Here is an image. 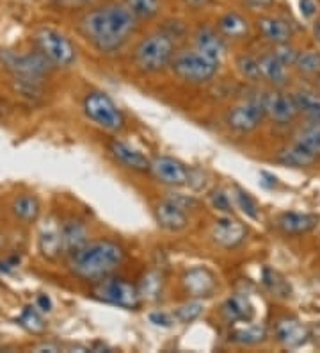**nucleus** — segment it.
Wrapping results in <instances>:
<instances>
[{
    "label": "nucleus",
    "mask_w": 320,
    "mask_h": 353,
    "mask_svg": "<svg viewBox=\"0 0 320 353\" xmlns=\"http://www.w3.org/2000/svg\"><path fill=\"white\" fill-rule=\"evenodd\" d=\"M137 29V20L125 4H103L78 20V30L102 54L121 50Z\"/></svg>",
    "instance_id": "obj_1"
},
{
    "label": "nucleus",
    "mask_w": 320,
    "mask_h": 353,
    "mask_svg": "<svg viewBox=\"0 0 320 353\" xmlns=\"http://www.w3.org/2000/svg\"><path fill=\"white\" fill-rule=\"evenodd\" d=\"M125 250L109 239L85 243L77 252L70 254V270L85 282H100L111 276L123 264Z\"/></svg>",
    "instance_id": "obj_2"
},
{
    "label": "nucleus",
    "mask_w": 320,
    "mask_h": 353,
    "mask_svg": "<svg viewBox=\"0 0 320 353\" xmlns=\"http://www.w3.org/2000/svg\"><path fill=\"white\" fill-rule=\"evenodd\" d=\"M176 54L175 39L166 32H153L142 38L134 48V63L142 74H160Z\"/></svg>",
    "instance_id": "obj_3"
},
{
    "label": "nucleus",
    "mask_w": 320,
    "mask_h": 353,
    "mask_svg": "<svg viewBox=\"0 0 320 353\" xmlns=\"http://www.w3.org/2000/svg\"><path fill=\"white\" fill-rule=\"evenodd\" d=\"M219 66L221 61L212 59L196 48H192V50L176 52L169 68L180 81L189 84H205L217 75Z\"/></svg>",
    "instance_id": "obj_4"
},
{
    "label": "nucleus",
    "mask_w": 320,
    "mask_h": 353,
    "mask_svg": "<svg viewBox=\"0 0 320 353\" xmlns=\"http://www.w3.org/2000/svg\"><path fill=\"white\" fill-rule=\"evenodd\" d=\"M85 117L93 121L94 125L107 132H120L125 127V117L120 108L116 105L111 97L103 93V91H91L84 99Z\"/></svg>",
    "instance_id": "obj_5"
},
{
    "label": "nucleus",
    "mask_w": 320,
    "mask_h": 353,
    "mask_svg": "<svg viewBox=\"0 0 320 353\" xmlns=\"http://www.w3.org/2000/svg\"><path fill=\"white\" fill-rule=\"evenodd\" d=\"M0 63L17 77V81L39 82L50 74L52 65L41 52L38 54H17L11 50H0Z\"/></svg>",
    "instance_id": "obj_6"
},
{
    "label": "nucleus",
    "mask_w": 320,
    "mask_h": 353,
    "mask_svg": "<svg viewBox=\"0 0 320 353\" xmlns=\"http://www.w3.org/2000/svg\"><path fill=\"white\" fill-rule=\"evenodd\" d=\"M36 45L43 56L50 61L52 66L70 68L77 61V50L72 41L56 29H48V27L39 29L36 32Z\"/></svg>",
    "instance_id": "obj_7"
},
{
    "label": "nucleus",
    "mask_w": 320,
    "mask_h": 353,
    "mask_svg": "<svg viewBox=\"0 0 320 353\" xmlns=\"http://www.w3.org/2000/svg\"><path fill=\"white\" fill-rule=\"evenodd\" d=\"M94 296L111 305L121 307V309L136 310L141 307V293L134 284L125 279L107 276L100 280L94 288Z\"/></svg>",
    "instance_id": "obj_8"
},
{
    "label": "nucleus",
    "mask_w": 320,
    "mask_h": 353,
    "mask_svg": "<svg viewBox=\"0 0 320 353\" xmlns=\"http://www.w3.org/2000/svg\"><path fill=\"white\" fill-rule=\"evenodd\" d=\"M265 114L277 127L292 125L299 117L297 105H295L294 95L281 91V88H276L274 91H267L262 95Z\"/></svg>",
    "instance_id": "obj_9"
},
{
    "label": "nucleus",
    "mask_w": 320,
    "mask_h": 353,
    "mask_svg": "<svg viewBox=\"0 0 320 353\" xmlns=\"http://www.w3.org/2000/svg\"><path fill=\"white\" fill-rule=\"evenodd\" d=\"M267 118L264 102L260 99H251L239 103L226 114V123L231 130L239 134H249L256 130Z\"/></svg>",
    "instance_id": "obj_10"
},
{
    "label": "nucleus",
    "mask_w": 320,
    "mask_h": 353,
    "mask_svg": "<svg viewBox=\"0 0 320 353\" xmlns=\"http://www.w3.org/2000/svg\"><path fill=\"white\" fill-rule=\"evenodd\" d=\"M246 236H248L246 225L231 214H224L222 218L215 220L212 227L213 243L224 250H233V248L242 245L246 241Z\"/></svg>",
    "instance_id": "obj_11"
},
{
    "label": "nucleus",
    "mask_w": 320,
    "mask_h": 353,
    "mask_svg": "<svg viewBox=\"0 0 320 353\" xmlns=\"http://www.w3.org/2000/svg\"><path fill=\"white\" fill-rule=\"evenodd\" d=\"M149 172L158 182L171 185V188H180L189 182V168L184 163H180L175 157H167V155H158L151 161Z\"/></svg>",
    "instance_id": "obj_12"
},
{
    "label": "nucleus",
    "mask_w": 320,
    "mask_h": 353,
    "mask_svg": "<svg viewBox=\"0 0 320 353\" xmlns=\"http://www.w3.org/2000/svg\"><path fill=\"white\" fill-rule=\"evenodd\" d=\"M182 285L184 291L194 300L200 298H209L215 293L217 289V276L210 272L209 268L198 266L192 268L182 276Z\"/></svg>",
    "instance_id": "obj_13"
},
{
    "label": "nucleus",
    "mask_w": 320,
    "mask_h": 353,
    "mask_svg": "<svg viewBox=\"0 0 320 353\" xmlns=\"http://www.w3.org/2000/svg\"><path fill=\"white\" fill-rule=\"evenodd\" d=\"M274 337L279 345L285 348H301L310 337V332L299 319L295 318H283L279 319L274 327Z\"/></svg>",
    "instance_id": "obj_14"
},
{
    "label": "nucleus",
    "mask_w": 320,
    "mask_h": 353,
    "mask_svg": "<svg viewBox=\"0 0 320 353\" xmlns=\"http://www.w3.org/2000/svg\"><path fill=\"white\" fill-rule=\"evenodd\" d=\"M317 225H319V216L308 212L286 211L276 218V227L285 236H304L317 228Z\"/></svg>",
    "instance_id": "obj_15"
},
{
    "label": "nucleus",
    "mask_w": 320,
    "mask_h": 353,
    "mask_svg": "<svg viewBox=\"0 0 320 353\" xmlns=\"http://www.w3.org/2000/svg\"><path fill=\"white\" fill-rule=\"evenodd\" d=\"M256 27H258V30H260V34L264 36L265 41H269L274 47L276 45L290 43L292 38H294V30H292L290 23L279 17H273V14L258 18Z\"/></svg>",
    "instance_id": "obj_16"
},
{
    "label": "nucleus",
    "mask_w": 320,
    "mask_h": 353,
    "mask_svg": "<svg viewBox=\"0 0 320 353\" xmlns=\"http://www.w3.org/2000/svg\"><path fill=\"white\" fill-rule=\"evenodd\" d=\"M109 152H111L112 157H114L121 166H125V168L134 170V172H149L151 161H149L142 152L130 147L127 143L114 139V141L109 143Z\"/></svg>",
    "instance_id": "obj_17"
},
{
    "label": "nucleus",
    "mask_w": 320,
    "mask_h": 353,
    "mask_svg": "<svg viewBox=\"0 0 320 353\" xmlns=\"http://www.w3.org/2000/svg\"><path fill=\"white\" fill-rule=\"evenodd\" d=\"M221 314L230 325L249 323L255 316V307L249 302L248 296L237 293L231 294L230 298H226V302L222 303Z\"/></svg>",
    "instance_id": "obj_18"
},
{
    "label": "nucleus",
    "mask_w": 320,
    "mask_h": 353,
    "mask_svg": "<svg viewBox=\"0 0 320 353\" xmlns=\"http://www.w3.org/2000/svg\"><path fill=\"white\" fill-rule=\"evenodd\" d=\"M276 161L283 166H288V168H313L320 161V155L313 154V152L306 150L304 147L292 141L290 145H286L277 152Z\"/></svg>",
    "instance_id": "obj_19"
},
{
    "label": "nucleus",
    "mask_w": 320,
    "mask_h": 353,
    "mask_svg": "<svg viewBox=\"0 0 320 353\" xmlns=\"http://www.w3.org/2000/svg\"><path fill=\"white\" fill-rule=\"evenodd\" d=\"M155 220H157L158 227H162L164 230H169V232H180L189 225L185 211H182L175 203H171L167 199L155 205Z\"/></svg>",
    "instance_id": "obj_20"
},
{
    "label": "nucleus",
    "mask_w": 320,
    "mask_h": 353,
    "mask_svg": "<svg viewBox=\"0 0 320 353\" xmlns=\"http://www.w3.org/2000/svg\"><path fill=\"white\" fill-rule=\"evenodd\" d=\"M194 48L201 54L212 57V59L221 61L222 54L226 52L224 38L212 27H200L194 34Z\"/></svg>",
    "instance_id": "obj_21"
},
{
    "label": "nucleus",
    "mask_w": 320,
    "mask_h": 353,
    "mask_svg": "<svg viewBox=\"0 0 320 353\" xmlns=\"http://www.w3.org/2000/svg\"><path fill=\"white\" fill-rule=\"evenodd\" d=\"M258 61H260L262 81H267L274 88H283L288 84L290 81L288 68L274 56V52H265L264 56L258 57Z\"/></svg>",
    "instance_id": "obj_22"
},
{
    "label": "nucleus",
    "mask_w": 320,
    "mask_h": 353,
    "mask_svg": "<svg viewBox=\"0 0 320 353\" xmlns=\"http://www.w3.org/2000/svg\"><path fill=\"white\" fill-rule=\"evenodd\" d=\"M61 239H63V252L70 255L82 248L85 243H89V234L82 221L68 220L61 225Z\"/></svg>",
    "instance_id": "obj_23"
},
{
    "label": "nucleus",
    "mask_w": 320,
    "mask_h": 353,
    "mask_svg": "<svg viewBox=\"0 0 320 353\" xmlns=\"http://www.w3.org/2000/svg\"><path fill=\"white\" fill-rule=\"evenodd\" d=\"M292 95H294L299 114L306 118V121L320 123V93H317L313 90L299 88Z\"/></svg>",
    "instance_id": "obj_24"
},
{
    "label": "nucleus",
    "mask_w": 320,
    "mask_h": 353,
    "mask_svg": "<svg viewBox=\"0 0 320 353\" xmlns=\"http://www.w3.org/2000/svg\"><path fill=\"white\" fill-rule=\"evenodd\" d=\"M219 34L228 39H244L249 34V22L239 13H226L219 18Z\"/></svg>",
    "instance_id": "obj_25"
},
{
    "label": "nucleus",
    "mask_w": 320,
    "mask_h": 353,
    "mask_svg": "<svg viewBox=\"0 0 320 353\" xmlns=\"http://www.w3.org/2000/svg\"><path fill=\"white\" fill-rule=\"evenodd\" d=\"M38 248L41 255L48 261H56L63 254V239H61V227L43 228L38 239Z\"/></svg>",
    "instance_id": "obj_26"
},
{
    "label": "nucleus",
    "mask_w": 320,
    "mask_h": 353,
    "mask_svg": "<svg viewBox=\"0 0 320 353\" xmlns=\"http://www.w3.org/2000/svg\"><path fill=\"white\" fill-rule=\"evenodd\" d=\"M13 214L23 223H34L41 212V203L34 194H21L13 202Z\"/></svg>",
    "instance_id": "obj_27"
},
{
    "label": "nucleus",
    "mask_w": 320,
    "mask_h": 353,
    "mask_svg": "<svg viewBox=\"0 0 320 353\" xmlns=\"http://www.w3.org/2000/svg\"><path fill=\"white\" fill-rule=\"evenodd\" d=\"M267 339V328L264 325H246V327L233 328L230 332V341L242 346L260 345Z\"/></svg>",
    "instance_id": "obj_28"
},
{
    "label": "nucleus",
    "mask_w": 320,
    "mask_h": 353,
    "mask_svg": "<svg viewBox=\"0 0 320 353\" xmlns=\"http://www.w3.org/2000/svg\"><path fill=\"white\" fill-rule=\"evenodd\" d=\"M294 141L306 150L320 155V123L306 121L294 132Z\"/></svg>",
    "instance_id": "obj_29"
},
{
    "label": "nucleus",
    "mask_w": 320,
    "mask_h": 353,
    "mask_svg": "<svg viewBox=\"0 0 320 353\" xmlns=\"http://www.w3.org/2000/svg\"><path fill=\"white\" fill-rule=\"evenodd\" d=\"M294 68L304 77L317 79L320 75V52L315 48L299 52Z\"/></svg>",
    "instance_id": "obj_30"
},
{
    "label": "nucleus",
    "mask_w": 320,
    "mask_h": 353,
    "mask_svg": "<svg viewBox=\"0 0 320 353\" xmlns=\"http://www.w3.org/2000/svg\"><path fill=\"white\" fill-rule=\"evenodd\" d=\"M125 6L136 17L137 22H141V20H153L160 13L162 0H125Z\"/></svg>",
    "instance_id": "obj_31"
},
{
    "label": "nucleus",
    "mask_w": 320,
    "mask_h": 353,
    "mask_svg": "<svg viewBox=\"0 0 320 353\" xmlns=\"http://www.w3.org/2000/svg\"><path fill=\"white\" fill-rule=\"evenodd\" d=\"M17 321L21 328H25L27 332L34 334V336H41V334L47 332V323H45L43 316L39 314L38 307H25V309L20 312Z\"/></svg>",
    "instance_id": "obj_32"
},
{
    "label": "nucleus",
    "mask_w": 320,
    "mask_h": 353,
    "mask_svg": "<svg viewBox=\"0 0 320 353\" xmlns=\"http://www.w3.org/2000/svg\"><path fill=\"white\" fill-rule=\"evenodd\" d=\"M264 284L265 288L269 289L270 293L277 298H288L292 293L290 284H288L279 273L273 272L269 268H265L264 270Z\"/></svg>",
    "instance_id": "obj_33"
},
{
    "label": "nucleus",
    "mask_w": 320,
    "mask_h": 353,
    "mask_svg": "<svg viewBox=\"0 0 320 353\" xmlns=\"http://www.w3.org/2000/svg\"><path fill=\"white\" fill-rule=\"evenodd\" d=\"M237 70L240 72L246 81L249 82H260L262 72H260V61L258 57L249 56V54H242L237 57Z\"/></svg>",
    "instance_id": "obj_34"
},
{
    "label": "nucleus",
    "mask_w": 320,
    "mask_h": 353,
    "mask_svg": "<svg viewBox=\"0 0 320 353\" xmlns=\"http://www.w3.org/2000/svg\"><path fill=\"white\" fill-rule=\"evenodd\" d=\"M233 196H235V202H237V205H239L240 211L248 216V218H251V220H258V218H260V207H258L256 200L253 199L248 191L242 190V188H239V185H237V188H235Z\"/></svg>",
    "instance_id": "obj_35"
},
{
    "label": "nucleus",
    "mask_w": 320,
    "mask_h": 353,
    "mask_svg": "<svg viewBox=\"0 0 320 353\" xmlns=\"http://www.w3.org/2000/svg\"><path fill=\"white\" fill-rule=\"evenodd\" d=\"M201 314H203V303L198 302V300L184 303V305H180L178 309L173 312V316H175V319L178 323H192V321L200 318Z\"/></svg>",
    "instance_id": "obj_36"
},
{
    "label": "nucleus",
    "mask_w": 320,
    "mask_h": 353,
    "mask_svg": "<svg viewBox=\"0 0 320 353\" xmlns=\"http://www.w3.org/2000/svg\"><path fill=\"white\" fill-rule=\"evenodd\" d=\"M210 203H212L213 209L221 212V214H231V212H233V203H231V199L226 194V191H213V193L210 194Z\"/></svg>",
    "instance_id": "obj_37"
},
{
    "label": "nucleus",
    "mask_w": 320,
    "mask_h": 353,
    "mask_svg": "<svg viewBox=\"0 0 320 353\" xmlns=\"http://www.w3.org/2000/svg\"><path fill=\"white\" fill-rule=\"evenodd\" d=\"M273 52H274V56L281 61L286 68H290V66L295 65V59H297V54H299V50L292 43L276 45Z\"/></svg>",
    "instance_id": "obj_38"
},
{
    "label": "nucleus",
    "mask_w": 320,
    "mask_h": 353,
    "mask_svg": "<svg viewBox=\"0 0 320 353\" xmlns=\"http://www.w3.org/2000/svg\"><path fill=\"white\" fill-rule=\"evenodd\" d=\"M162 289V279L157 273H148L142 280V288L139 293L146 298H157Z\"/></svg>",
    "instance_id": "obj_39"
},
{
    "label": "nucleus",
    "mask_w": 320,
    "mask_h": 353,
    "mask_svg": "<svg viewBox=\"0 0 320 353\" xmlns=\"http://www.w3.org/2000/svg\"><path fill=\"white\" fill-rule=\"evenodd\" d=\"M167 200H169L171 203H175L176 207H180L182 211H194L198 207V200L192 199V196H189V194H182V193H171L169 196H167Z\"/></svg>",
    "instance_id": "obj_40"
},
{
    "label": "nucleus",
    "mask_w": 320,
    "mask_h": 353,
    "mask_svg": "<svg viewBox=\"0 0 320 353\" xmlns=\"http://www.w3.org/2000/svg\"><path fill=\"white\" fill-rule=\"evenodd\" d=\"M148 318L155 327H162V328L173 327V323L176 321L175 316L169 314V312H164V310H155V312H151Z\"/></svg>",
    "instance_id": "obj_41"
},
{
    "label": "nucleus",
    "mask_w": 320,
    "mask_h": 353,
    "mask_svg": "<svg viewBox=\"0 0 320 353\" xmlns=\"http://www.w3.org/2000/svg\"><path fill=\"white\" fill-rule=\"evenodd\" d=\"M299 8H301L303 17L313 18L319 11V2L317 0H299Z\"/></svg>",
    "instance_id": "obj_42"
},
{
    "label": "nucleus",
    "mask_w": 320,
    "mask_h": 353,
    "mask_svg": "<svg viewBox=\"0 0 320 353\" xmlns=\"http://www.w3.org/2000/svg\"><path fill=\"white\" fill-rule=\"evenodd\" d=\"M36 307H38L41 312H50L52 310V300L47 296V294H39L36 298Z\"/></svg>",
    "instance_id": "obj_43"
},
{
    "label": "nucleus",
    "mask_w": 320,
    "mask_h": 353,
    "mask_svg": "<svg viewBox=\"0 0 320 353\" xmlns=\"http://www.w3.org/2000/svg\"><path fill=\"white\" fill-rule=\"evenodd\" d=\"M244 2H246V6H249L253 9H267L270 6H274L276 0H244Z\"/></svg>",
    "instance_id": "obj_44"
},
{
    "label": "nucleus",
    "mask_w": 320,
    "mask_h": 353,
    "mask_svg": "<svg viewBox=\"0 0 320 353\" xmlns=\"http://www.w3.org/2000/svg\"><path fill=\"white\" fill-rule=\"evenodd\" d=\"M18 264H20V259L18 257L4 259V261H0V270H2V272H11V270L18 268Z\"/></svg>",
    "instance_id": "obj_45"
},
{
    "label": "nucleus",
    "mask_w": 320,
    "mask_h": 353,
    "mask_svg": "<svg viewBox=\"0 0 320 353\" xmlns=\"http://www.w3.org/2000/svg\"><path fill=\"white\" fill-rule=\"evenodd\" d=\"M192 9H203L212 2V0H185Z\"/></svg>",
    "instance_id": "obj_46"
},
{
    "label": "nucleus",
    "mask_w": 320,
    "mask_h": 353,
    "mask_svg": "<svg viewBox=\"0 0 320 353\" xmlns=\"http://www.w3.org/2000/svg\"><path fill=\"white\" fill-rule=\"evenodd\" d=\"M313 34H315V39L319 41V45H320V14H319V18H317L315 27H313Z\"/></svg>",
    "instance_id": "obj_47"
},
{
    "label": "nucleus",
    "mask_w": 320,
    "mask_h": 353,
    "mask_svg": "<svg viewBox=\"0 0 320 353\" xmlns=\"http://www.w3.org/2000/svg\"><path fill=\"white\" fill-rule=\"evenodd\" d=\"M75 2H77V4H82V6H87V4H91L93 0H75Z\"/></svg>",
    "instance_id": "obj_48"
},
{
    "label": "nucleus",
    "mask_w": 320,
    "mask_h": 353,
    "mask_svg": "<svg viewBox=\"0 0 320 353\" xmlns=\"http://www.w3.org/2000/svg\"><path fill=\"white\" fill-rule=\"evenodd\" d=\"M315 82H317V88H319V91H320V75L315 79Z\"/></svg>",
    "instance_id": "obj_49"
},
{
    "label": "nucleus",
    "mask_w": 320,
    "mask_h": 353,
    "mask_svg": "<svg viewBox=\"0 0 320 353\" xmlns=\"http://www.w3.org/2000/svg\"><path fill=\"white\" fill-rule=\"evenodd\" d=\"M54 2H56V0H54Z\"/></svg>",
    "instance_id": "obj_50"
}]
</instances>
